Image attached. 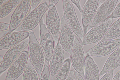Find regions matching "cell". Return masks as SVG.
<instances>
[{"label": "cell", "instance_id": "obj_1", "mask_svg": "<svg viewBox=\"0 0 120 80\" xmlns=\"http://www.w3.org/2000/svg\"><path fill=\"white\" fill-rule=\"evenodd\" d=\"M29 54L30 60L39 76L42 73L45 56L41 47L33 31L29 32Z\"/></svg>", "mask_w": 120, "mask_h": 80}, {"label": "cell", "instance_id": "obj_2", "mask_svg": "<svg viewBox=\"0 0 120 80\" xmlns=\"http://www.w3.org/2000/svg\"><path fill=\"white\" fill-rule=\"evenodd\" d=\"M48 6L47 3L45 2L29 12L16 31H28L34 28L40 23Z\"/></svg>", "mask_w": 120, "mask_h": 80}, {"label": "cell", "instance_id": "obj_3", "mask_svg": "<svg viewBox=\"0 0 120 80\" xmlns=\"http://www.w3.org/2000/svg\"><path fill=\"white\" fill-rule=\"evenodd\" d=\"M64 15L66 20L74 33L81 41L84 36L74 8L71 2L68 0H62Z\"/></svg>", "mask_w": 120, "mask_h": 80}, {"label": "cell", "instance_id": "obj_4", "mask_svg": "<svg viewBox=\"0 0 120 80\" xmlns=\"http://www.w3.org/2000/svg\"><path fill=\"white\" fill-rule=\"evenodd\" d=\"M113 21L110 16L105 21L93 27L84 36L82 46L97 42L104 37Z\"/></svg>", "mask_w": 120, "mask_h": 80}, {"label": "cell", "instance_id": "obj_5", "mask_svg": "<svg viewBox=\"0 0 120 80\" xmlns=\"http://www.w3.org/2000/svg\"><path fill=\"white\" fill-rule=\"evenodd\" d=\"M40 34V42L45 60L49 61L52 57L54 46L53 37L44 23L43 19L39 23Z\"/></svg>", "mask_w": 120, "mask_h": 80}, {"label": "cell", "instance_id": "obj_6", "mask_svg": "<svg viewBox=\"0 0 120 80\" xmlns=\"http://www.w3.org/2000/svg\"><path fill=\"white\" fill-rule=\"evenodd\" d=\"M48 30L52 35L56 43L59 40L61 23L55 6L49 4L47 10L46 18Z\"/></svg>", "mask_w": 120, "mask_h": 80}, {"label": "cell", "instance_id": "obj_7", "mask_svg": "<svg viewBox=\"0 0 120 80\" xmlns=\"http://www.w3.org/2000/svg\"><path fill=\"white\" fill-rule=\"evenodd\" d=\"M120 47V39L105 40L90 49L86 53V55L101 57L110 54Z\"/></svg>", "mask_w": 120, "mask_h": 80}, {"label": "cell", "instance_id": "obj_8", "mask_svg": "<svg viewBox=\"0 0 120 80\" xmlns=\"http://www.w3.org/2000/svg\"><path fill=\"white\" fill-rule=\"evenodd\" d=\"M29 41V39H26L10 48L7 52L0 66V76L10 67L23 50L27 47Z\"/></svg>", "mask_w": 120, "mask_h": 80}, {"label": "cell", "instance_id": "obj_9", "mask_svg": "<svg viewBox=\"0 0 120 80\" xmlns=\"http://www.w3.org/2000/svg\"><path fill=\"white\" fill-rule=\"evenodd\" d=\"M73 31L64 15L61 19L59 41L63 49L71 56L74 40Z\"/></svg>", "mask_w": 120, "mask_h": 80}, {"label": "cell", "instance_id": "obj_10", "mask_svg": "<svg viewBox=\"0 0 120 80\" xmlns=\"http://www.w3.org/2000/svg\"><path fill=\"white\" fill-rule=\"evenodd\" d=\"M118 0H108L101 5L96 11L94 17L89 25L88 30L103 22L113 12Z\"/></svg>", "mask_w": 120, "mask_h": 80}, {"label": "cell", "instance_id": "obj_11", "mask_svg": "<svg viewBox=\"0 0 120 80\" xmlns=\"http://www.w3.org/2000/svg\"><path fill=\"white\" fill-rule=\"evenodd\" d=\"M70 57L72 65L76 72L79 74H83L85 59L84 53L81 44L75 36Z\"/></svg>", "mask_w": 120, "mask_h": 80}, {"label": "cell", "instance_id": "obj_12", "mask_svg": "<svg viewBox=\"0 0 120 80\" xmlns=\"http://www.w3.org/2000/svg\"><path fill=\"white\" fill-rule=\"evenodd\" d=\"M29 53L23 50L10 66L5 80H15L24 71L28 60Z\"/></svg>", "mask_w": 120, "mask_h": 80}, {"label": "cell", "instance_id": "obj_13", "mask_svg": "<svg viewBox=\"0 0 120 80\" xmlns=\"http://www.w3.org/2000/svg\"><path fill=\"white\" fill-rule=\"evenodd\" d=\"M64 49L59 40L54 49L49 65L50 80H54L61 68L64 60Z\"/></svg>", "mask_w": 120, "mask_h": 80}, {"label": "cell", "instance_id": "obj_14", "mask_svg": "<svg viewBox=\"0 0 120 80\" xmlns=\"http://www.w3.org/2000/svg\"><path fill=\"white\" fill-rule=\"evenodd\" d=\"M31 0H22L12 15L8 33L16 30L21 24L28 11Z\"/></svg>", "mask_w": 120, "mask_h": 80}, {"label": "cell", "instance_id": "obj_15", "mask_svg": "<svg viewBox=\"0 0 120 80\" xmlns=\"http://www.w3.org/2000/svg\"><path fill=\"white\" fill-rule=\"evenodd\" d=\"M98 0H88L84 5L81 13L82 23L84 36L89 25L93 19L99 3Z\"/></svg>", "mask_w": 120, "mask_h": 80}, {"label": "cell", "instance_id": "obj_16", "mask_svg": "<svg viewBox=\"0 0 120 80\" xmlns=\"http://www.w3.org/2000/svg\"><path fill=\"white\" fill-rule=\"evenodd\" d=\"M29 36V32L24 31L8 33L0 39V49L10 48L26 39Z\"/></svg>", "mask_w": 120, "mask_h": 80}, {"label": "cell", "instance_id": "obj_17", "mask_svg": "<svg viewBox=\"0 0 120 80\" xmlns=\"http://www.w3.org/2000/svg\"><path fill=\"white\" fill-rule=\"evenodd\" d=\"M85 80H99V73L98 67L90 56L86 55L84 67Z\"/></svg>", "mask_w": 120, "mask_h": 80}, {"label": "cell", "instance_id": "obj_18", "mask_svg": "<svg viewBox=\"0 0 120 80\" xmlns=\"http://www.w3.org/2000/svg\"><path fill=\"white\" fill-rule=\"evenodd\" d=\"M120 66V47L113 52L107 60L99 76L114 69Z\"/></svg>", "mask_w": 120, "mask_h": 80}, {"label": "cell", "instance_id": "obj_19", "mask_svg": "<svg viewBox=\"0 0 120 80\" xmlns=\"http://www.w3.org/2000/svg\"><path fill=\"white\" fill-rule=\"evenodd\" d=\"M120 36V18L110 26L104 37V40H112Z\"/></svg>", "mask_w": 120, "mask_h": 80}, {"label": "cell", "instance_id": "obj_20", "mask_svg": "<svg viewBox=\"0 0 120 80\" xmlns=\"http://www.w3.org/2000/svg\"><path fill=\"white\" fill-rule=\"evenodd\" d=\"M22 0H10L0 7V18L5 17L12 11Z\"/></svg>", "mask_w": 120, "mask_h": 80}, {"label": "cell", "instance_id": "obj_21", "mask_svg": "<svg viewBox=\"0 0 120 80\" xmlns=\"http://www.w3.org/2000/svg\"><path fill=\"white\" fill-rule=\"evenodd\" d=\"M71 60L69 58L66 59L56 76L54 80H65L70 72Z\"/></svg>", "mask_w": 120, "mask_h": 80}, {"label": "cell", "instance_id": "obj_22", "mask_svg": "<svg viewBox=\"0 0 120 80\" xmlns=\"http://www.w3.org/2000/svg\"><path fill=\"white\" fill-rule=\"evenodd\" d=\"M23 80H38L36 70L30 59L28 60L24 71Z\"/></svg>", "mask_w": 120, "mask_h": 80}, {"label": "cell", "instance_id": "obj_23", "mask_svg": "<svg viewBox=\"0 0 120 80\" xmlns=\"http://www.w3.org/2000/svg\"><path fill=\"white\" fill-rule=\"evenodd\" d=\"M39 80H50L49 67L46 64L44 65L43 70Z\"/></svg>", "mask_w": 120, "mask_h": 80}, {"label": "cell", "instance_id": "obj_24", "mask_svg": "<svg viewBox=\"0 0 120 80\" xmlns=\"http://www.w3.org/2000/svg\"><path fill=\"white\" fill-rule=\"evenodd\" d=\"M114 71L113 69L106 73L100 80H112Z\"/></svg>", "mask_w": 120, "mask_h": 80}, {"label": "cell", "instance_id": "obj_25", "mask_svg": "<svg viewBox=\"0 0 120 80\" xmlns=\"http://www.w3.org/2000/svg\"><path fill=\"white\" fill-rule=\"evenodd\" d=\"M110 16L113 18L120 17V3L117 5L113 11Z\"/></svg>", "mask_w": 120, "mask_h": 80}, {"label": "cell", "instance_id": "obj_26", "mask_svg": "<svg viewBox=\"0 0 120 80\" xmlns=\"http://www.w3.org/2000/svg\"><path fill=\"white\" fill-rule=\"evenodd\" d=\"M41 1L39 0H31V6L30 11H31L36 8L39 3Z\"/></svg>", "mask_w": 120, "mask_h": 80}, {"label": "cell", "instance_id": "obj_27", "mask_svg": "<svg viewBox=\"0 0 120 80\" xmlns=\"http://www.w3.org/2000/svg\"><path fill=\"white\" fill-rule=\"evenodd\" d=\"M0 31H4L8 29L10 26V24L7 23H0Z\"/></svg>", "mask_w": 120, "mask_h": 80}, {"label": "cell", "instance_id": "obj_28", "mask_svg": "<svg viewBox=\"0 0 120 80\" xmlns=\"http://www.w3.org/2000/svg\"><path fill=\"white\" fill-rule=\"evenodd\" d=\"M75 71L73 70H71L65 80H75Z\"/></svg>", "mask_w": 120, "mask_h": 80}, {"label": "cell", "instance_id": "obj_29", "mask_svg": "<svg viewBox=\"0 0 120 80\" xmlns=\"http://www.w3.org/2000/svg\"><path fill=\"white\" fill-rule=\"evenodd\" d=\"M71 1L74 4H75L78 8L79 11L81 13L82 10L80 4V0H71Z\"/></svg>", "mask_w": 120, "mask_h": 80}, {"label": "cell", "instance_id": "obj_30", "mask_svg": "<svg viewBox=\"0 0 120 80\" xmlns=\"http://www.w3.org/2000/svg\"><path fill=\"white\" fill-rule=\"evenodd\" d=\"M75 80H84L79 73L75 71Z\"/></svg>", "mask_w": 120, "mask_h": 80}, {"label": "cell", "instance_id": "obj_31", "mask_svg": "<svg viewBox=\"0 0 120 80\" xmlns=\"http://www.w3.org/2000/svg\"><path fill=\"white\" fill-rule=\"evenodd\" d=\"M112 80H120V70L116 74Z\"/></svg>", "mask_w": 120, "mask_h": 80}, {"label": "cell", "instance_id": "obj_32", "mask_svg": "<svg viewBox=\"0 0 120 80\" xmlns=\"http://www.w3.org/2000/svg\"><path fill=\"white\" fill-rule=\"evenodd\" d=\"M9 32V30L1 31L0 32V39L8 34Z\"/></svg>", "mask_w": 120, "mask_h": 80}, {"label": "cell", "instance_id": "obj_33", "mask_svg": "<svg viewBox=\"0 0 120 80\" xmlns=\"http://www.w3.org/2000/svg\"><path fill=\"white\" fill-rule=\"evenodd\" d=\"M59 0H49L50 4L53 6L55 5L58 3Z\"/></svg>", "mask_w": 120, "mask_h": 80}, {"label": "cell", "instance_id": "obj_34", "mask_svg": "<svg viewBox=\"0 0 120 80\" xmlns=\"http://www.w3.org/2000/svg\"><path fill=\"white\" fill-rule=\"evenodd\" d=\"M8 0H0V6L8 1Z\"/></svg>", "mask_w": 120, "mask_h": 80}, {"label": "cell", "instance_id": "obj_35", "mask_svg": "<svg viewBox=\"0 0 120 80\" xmlns=\"http://www.w3.org/2000/svg\"><path fill=\"white\" fill-rule=\"evenodd\" d=\"M3 56L0 55V62H2L3 60Z\"/></svg>", "mask_w": 120, "mask_h": 80}, {"label": "cell", "instance_id": "obj_36", "mask_svg": "<svg viewBox=\"0 0 120 80\" xmlns=\"http://www.w3.org/2000/svg\"><path fill=\"white\" fill-rule=\"evenodd\" d=\"M106 0H99V2L101 3H103L105 2Z\"/></svg>", "mask_w": 120, "mask_h": 80}]
</instances>
